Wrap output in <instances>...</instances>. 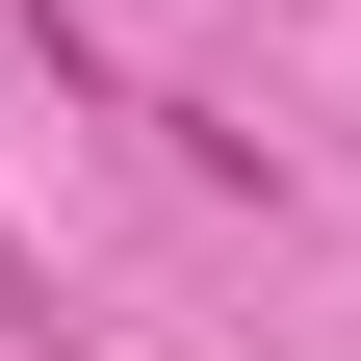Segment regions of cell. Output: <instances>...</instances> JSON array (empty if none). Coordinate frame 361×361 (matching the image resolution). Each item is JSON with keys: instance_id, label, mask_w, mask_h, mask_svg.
Segmentation results:
<instances>
[{"instance_id": "1", "label": "cell", "mask_w": 361, "mask_h": 361, "mask_svg": "<svg viewBox=\"0 0 361 361\" xmlns=\"http://www.w3.org/2000/svg\"><path fill=\"white\" fill-rule=\"evenodd\" d=\"M26 26H52V52H78V0H26Z\"/></svg>"}]
</instances>
